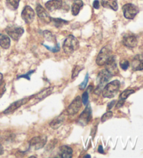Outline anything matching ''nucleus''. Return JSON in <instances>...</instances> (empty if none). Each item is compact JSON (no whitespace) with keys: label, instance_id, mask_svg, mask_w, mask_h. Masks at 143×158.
Here are the masks:
<instances>
[{"label":"nucleus","instance_id":"nucleus-25","mask_svg":"<svg viewBox=\"0 0 143 158\" xmlns=\"http://www.w3.org/2000/svg\"><path fill=\"white\" fill-rule=\"evenodd\" d=\"M52 21L53 22L54 26L57 27H61L63 25H64V24H67L68 23V21L62 20V19H60V18H52L51 22Z\"/></svg>","mask_w":143,"mask_h":158},{"label":"nucleus","instance_id":"nucleus-26","mask_svg":"<svg viewBox=\"0 0 143 158\" xmlns=\"http://www.w3.org/2000/svg\"><path fill=\"white\" fill-rule=\"evenodd\" d=\"M134 92H135V91L133 89H126L124 91H123L122 94H121L120 96H119V99L123 100L125 101V100L127 99L131 94H133Z\"/></svg>","mask_w":143,"mask_h":158},{"label":"nucleus","instance_id":"nucleus-32","mask_svg":"<svg viewBox=\"0 0 143 158\" xmlns=\"http://www.w3.org/2000/svg\"><path fill=\"white\" fill-rule=\"evenodd\" d=\"M89 92L86 91L84 92L83 94H82V102L84 105H87L88 103V99H89Z\"/></svg>","mask_w":143,"mask_h":158},{"label":"nucleus","instance_id":"nucleus-13","mask_svg":"<svg viewBox=\"0 0 143 158\" xmlns=\"http://www.w3.org/2000/svg\"><path fill=\"white\" fill-rule=\"evenodd\" d=\"M32 96H30L29 98H23V99H21V100H17L16 102H13L11 105L9 107H8L6 110L4 111V114H11L13 112H14L15 110H17L18 108H20L21 106H23V105L26 104V103L29 101L30 100V98Z\"/></svg>","mask_w":143,"mask_h":158},{"label":"nucleus","instance_id":"nucleus-8","mask_svg":"<svg viewBox=\"0 0 143 158\" xmlns=\"http://www.w3.org/2000/svg\"><path fill=\"white\" fill-rule=\"evenodd\" d=\"M91 118H92V109L89 105L87 106V107L84 109V110L82 111V113L80 116L78 120V123L82 126H85L89 123Z\"/></svg>","mask_w":143,"mask_h":158},{"label":"nucleus","instance_id":"nucleus-30","mask_svg":"<svg viewBox=\"0 0 143 158\" xmlns=\"http://www.w3.org/2000/svg\"><path fill=\"white\" fill-rule=\"evenodd\" d=\"M88 80H89V74L87 73L86 76H85V78H84V81H82V82L79 85V89L80 90H83V89L86 88L87 84V82H88Z\"/></svg>","mask_w":143,"mask_h":158},{"label":"nucleus","instance_id":"nucleus-9","mask_svg":"<svg viewBox=\"0 0 143 158\" xmlns=\"http://www.w3.org/2000/svg\"><path fill=\"white\" fill-rule=\"evenodd\" d=\"M47 143V137L45 135L38 136L32 138L29 141V146L34 150H39L42 148Z\"/></svg>","mask_w":143,"mask_h":158},{"label":"nucleus","instance_id":"nucleus-14","mask_svg":"<svg viewBox=\"0 0 143 158\" xmlns=\"http://www.w3.org/2000/svg\"><path fill=\"white\" fill-rule=\"evenodd\" d=\"M122 43L126 47L129 48H133L137 46V39L134 34H126L123 37Z\"/></svg>","mask_w":143,"mask_h":158},{"label":"nucleus","instance_id":"nucleus-2","mask_svg":"<svg viewBox=\"0 0 143 158\" xmlns=\"http://www.w3.org/2000/svg\"><path fill=\"white\" fill-rule=\"evenodd\" d=\"M112 77V75L107 71L106 70H101V71L98 73L97 79V88L95 89L94 92L96 94L100 95L101 93L102 92L103 89L108 81H110Z\"/></svg>","mask_w":143,"mask_h":158},{"label":"nucleus","instance_id":"nucleus-7","mask_svg":"<svg viewBox=\"0 0 143 158\" xmlns=\"http://www.w3.org/2000/svg\"><path fill=\"white\" fill-rule=\"evenodd\" d=\"M124 15L126 19L132 20L139 13V9L133 4H126L122 7Z\"/></svg>","mask_w":143,"mask_h":158},{"label":"nucleus","instance_id":"nucleus-18","mask_svg":"<svg viewBox=\"0 0 143 158\" xmlns=\"http://www.w3.org/2000/svg\"><path fill=\"white\" fill-rule=\"evenodd\" d=\"M62 0H49L45 4L46 9L50 12H53L55 10L60 9L62 7Z\"/></svg>","mask_w":143,"mask_h":158},{"label":"nucleus","instance_id":"nucleus-28","mask_svg":"<svg viewBox=\"0 0 143 158\" xmlns=\"http://www.w3.org/2000/svg\"><path fill=\"white\" fill-rule=\"evenodd\" d=\"M83 69V67H80L79 66H76L75 68H74L73 70V73H72V78L74 79L76 78L77 76L78 75V74L80 73V72Z\"/></svg>","mask_w":143,"mask_h":158},{"label":"nucleus","instance_id":"nucleus-23","mask_svg":"<svg viewBox=\"0 0 143 158\" xmlns=\"http://www.w3.org/2000/svg\"><path fill=\"white\" fill-rule=\"evenodd\" d=\"M11 45L10 38L6 34H0V46L3 49H9Z\"/></svg>","mask_w":143,"mask_h":158},{"label":"nucleus","instance_id":"nucleus-39","mask_svg":"<svg viewBox=\"0 0 143 158\" xmlns=\"http://www.w3.org/2000/svg\"><path fill=\"white\" fill-rule=\"evenodd\" d=\"M2 79H3V75L2 74V73H0V82H1Z\"/></svg>","mask_w":143,"mask_h":158},{"label":"nucleus","instance_id":"nucleus-33","mask_svg":"<svg viewBox=\"0 0 143 158\" xmlns=\"http://www.w3.org/2000/svg\"><path fill=\"white\" fill-rule=\"evenodd\" d=\"M34 72H35V70H30V71H29L25 75H22L18 76L17 79L18 80V79H20V78H24V79H27V80H30V75H31L32 73H34Z\"/></svg>","mask_w":143,"mask_h":158},{"label":"nucleus","instance_id":"nucleus-17","mask_svg":"<svg viewBox=\"0 0 143 158\" xmlns=\"http://www.w3.org/2000/svg\"><path fill=\"white\" fill-rule=\"evenodd\" d=\"M131 67L133 70H143V54H137L132 60Z\"/></svg>","mask_w":143,"mask_h":158},{"label":"nucleus","instance_id":"nucleus-19","mask_svg":"<svg viewBox=\"0 0 143 158\" xmlns=\"http://www.w3.org/2000/svg\"><path fill=\"white\" fill-rule=\"evenodd\" d=\"M101 5L106 9H110L117 11L118 10L117 0H101Z\"/></svg>","mask_w":143,"mask_h":158},{"label":"nucleus","instance_id":"nucleus-35","mask_svg":"<svg viewBox=\"0 0 143 158\" xmlns=\"http://www.w3.org/2000/svg\"><path fill=\"white\" fill-rule=\"evenodd\" d=\"M124 100L119 99V101H118V102L117 103V105H116V107L118 109V108H120L121 107H122L123 105H124Z\"/></svg>","mask_w":143,"mask_h":158},{"label":"nucleus","instance_id":"nucleus-15","mask_svg":"<svg viewBox=\"0 0 143 158\" xmlns=\"http://www.w3.org/2000/svg\"><path fill=\"white\" fill-rule=\"evenodd\" d=\"M52 91H53V88H47L46 89L43 90L42 91L38 93L37 95L34 96L32 98V103L31 105H34L37 104V102H39L41 100H43L46 97H48L49 95L51 94Z\"/></svg>","mask_w":143,"mask_h":158},{"label":"nucleus","instance_id":"nucleus-3","mask_svg":"<svg viewBox=\"0 0 143 158\" xmlns=\"http://www.w3.org/2000/svg\"><path fill=\"white\" fill-rule=\"evenodd\" d=\"M120 87V82L119 80H115L109 82L104 86L102 91L103 96L107 98H114L117 92L119 91Z\"/></svg>","mask_w":143,"mask_h":158},{"label":"nucleus","instance_id":"nucleus-10","mask_svg":"<svg viewBox=\"0 0 143 158\" xmlns=\"http://www.w3.org/2000/svg\"><path fill=\"white\" fill-rule=\"evenodd\" d=\"M82 99L80 96H77L73 101L71 103L67 109V113L69 115H74L78 112L82 107Z\"/></svg>","mask_w":143,"mask_h":158},{"label":"nucleus","instance_id":"nucleus-22","mask_svg":"<svg viewBox=\"0 0 143 158\" xmlns=\"http://www.w3.org/2000/svg\"><path fill=\"white\" fill-rule=\"evenodd\" d=\"M84 6V3L82 0H76L72 4V7H71V12H72L73 15H78L80 10Z\"/></svg>","mask_w":143,"mask_h":158},{"label":"nucleus","instance_id":"nucleus-6","mask_svg":"<svg viewBox=\"0 0 143 158\" xmlns=\"http://www.w3.org/2000/svg\"><path fill=\"white\" fill-rule=\"evenodd\" d=\"M6 32L13 40L18 41L24 34V29L18 26H9L6 28Z\"/></svg>","mask_w":143,"mask_h":158},{"label":"nucleus","instance_id":"nucleus-29","mask_svg":"<svg viewBox=\"0 0 143 158\" xmlns=\"http://www.w3.org/2000/svg\"><path fill=\"white\" fill-rule=\"evenodd\" d=\"M5 91H6V83L4 80H2L0 82V98L3 96Z\"/></svg>","mask_w":143,"mask_h":158},{"label":"nucleus","instance_id":"nucleus-16","mask_svg":"<svg viewBox=\"0 0 143 158\" xmlns=\"http://www.w3.org/2000/svg\"><path fill=\"white\" fill-rule=\"evenodd\" d=\"M37 9V13L38 18H39L41 20L47 24L51 23L52 18L50 17V15H49V13L46 11L45 9H44L41 4H37V9Z\"/></svg>","mask_w":143,"mask_h":158},{"label":"nucleus","instance_id":"nucleus-1","mask_svg":"<svg viewBox=\"0 0 143 158\" xmlns=\"http://www.w3.org/2000/svg\"><path fill=\"white\" fill-rule=\"evenodd\" d=\"M43 36L45 40V42L43 43L44 47L53 52H57L60 50V46L59 43L57 42L55 36L50 31H44Z\"/></svg>","mask_w":143,"mask_h":158},{"label":"nucleus","instance_id":"nucleus-31","mask_svg":"<svg viewBox=\"0 0 143 158\" xmlns=\"http://www.w3.org/2000/svg\"><path fill=\"white\" fill-rule=\"evenodd\" d=\"M120 67L121 69L124 70H126L128 69L129 66H130V64H129V62L127 61V60H123V61H120Z\"/></svg>","mask_w":143,"mask_h":158},{"label":"nucleus","instance_id":"nucleus-12","mask_svg":"<svg viewBox=\"0 0 143 158\" xmlns=\"http://www.w3.org/2000/svg\"><path fill=\"white\" fill-rule=\"evenodd\" d=\"M106 70L108 71L112 76L116 75L118 73V69L117 66L116 58L114 55H112L106 64Z\"/></svg>","mask_w":143,"mask_h":158},{"label":"nucleus","instance_id":"nucleus-11","mask_svg":"<svg viewBox=\"0 0 143 158\" xmlns=\"http://www.w3.org/2000/svg\"><path fill=\"white\" fill-rule=\"evenodd\" d=\"M21 17L27 24L32 23L35 17V13L29 6H25L22 11Z\"/></svg>","mask_w":143,"mask_h":158},{"label":"nucleus","instance_id":"nucleus-36","mask_svg":"<svg viewBox=\"0 0 143 158\" xmlns=\"http://www.w3.org/2000/svg\"><path fill=\"white\" fill-rule=\"evenodd\" d=\"M115 103V100H113V101H112L111 102H110L108 105V110H110V109L112 107V106L114 105V104Z\"/></svg>","mask_w":143,"mask_h":158},{"label":"nucleus","instance_id":"nucleus-41","mask_svg":"<svg viewBox=\"0 0 143 158\" xmlns=\"http://www.w3.org/2000/svg\"><path fill=\"white\" fill-rule=\"evenodd\" d=\"M71 1H76V0H71Z\"/></svg>","mask_w":143,"mask_h":158},{"label":"nucleus","instance_id":"nucleus-38","mask_svg":"<svg viewBox=\"0 0 143 158\" xmlns=\"http://www.w3.org/2000/svg\"><path fill=\"white\" fill-rule=\"evenodd\" d=\"M4 153V148L1 144H0V155Z\"/></svg>","mask_w":143,"mask_h":158},{"label":"nucleus","instance_id":"nucleus-24","mask_svg":"<svg viewBox=\"0 0 143 158\" xmlns=\"http://www.w3.org/2000/svg\"><path fill=\"white\" fill-rule=\"evenodd\" d=\"M20 0H6V5L9 9L15 10L18 8Z\"/></svg>","mask_w":143,"mask_h":158},{"label":"nucleus","instance_id":"nucleus-27","mask_svg":"<svg viewBox=\"0 0 143 158\" xmlns=\"http://www.w3.org/2000/svg\"><path fill=\"white\" fill-rule=\"evenodd\" d=\"M112 116H113V114H112V111H107V112L106 114H104L102 116V117H101V122L102 123H104L108 121V120L110 119Z\"/></svg>","mask_w":143,"mask_h":158},{"label":"nucleus","instance_id":"nucleus-40","mask_svg":"<svg viewBox=\"0 0 143 158\" xmlns=\"http://www.w3.org/2000/svg\"><path fill=\"white\" fill-rule=\"evenodd\" d=\"M84 157H91L90 155H86V156H84Z\"/></svg>","mask_w":143,"mask_h":158},{"label":"nucleus","instance_id":"nucleus-34","mask_svg":"<svg viewBox=\"0 0 143 158\" xmlns=\"http://www.w3.org/2000/svg\"><path fill=\"white\" fill-rule=\"evenodd\" d=\"M93 7L95 9H98L100 7V2L98 0H94V2H93Z\"/></svg>","mask_w":143,"mask_h":158},{"label":"nucleus","instance_id":"nucleus-37","mask_svg":"<svg viewBox=\"0 0 143 158\" xmlns=\"http://www.w3.org/2000/svg\"><path fill=\"white\" fill-rule=\"evenodd\" d=\"M98 151L100 153H102V154L104 153V151H103V146H98Z\"/></svg>","mask_w":143,"mask_h":158},{"label":"nucleus","instance_id":"nucleus-4","mask_svg":"<svg viewBox=\"0 0 143 158\" xmlns=\"http://www.w3.org/2000/svg\"><path fill=\"white\" fill-rule=\"evenodd\" d=\"M79 48V41L73 35H69L63 44V50L67 54H71Z\"/></svg>","mask_w":143,"mask_h":158},{"label":"nucleus","instance_id":"nucleus-5","mask_svg":"<svg viewBox=\"0 0 143 158\" xmlns=\"http://www.w3.org/2000/svg\"><path fill=\"white\" fill-rule=\"evenodd\" d=\"M112 56V50L110 47H104L100 51L99 54H98L97 57V60H96V62H97V64L98 66H102L106 65L107 61H108L109 59Z\"/></svg>","mask_w":143,"mask_h":158},{"label":"nucleus","instance_id":"nucleus-21","mask_svg":"<svg viewBox=\"0 0 143 158\" xmlns=\"http://www.w3.org/2000/svg\"><path fill=\"white\" fill-rule=\"evenodd\" d=\"M64 119H65V116H64V114H62L61 115L56 117L55 118L53 119V121H51V123H50V127L53 129L59 128V127L62 125L63 123H64Z\"/></svg>","mask_w":143,"mask_h":158},{"label":"nucleus","instance_id":"nucleus-20","mask_svg":"<svg viewBox=\"0 0 143 158\" xmlns=\"http://www.w3.org/2000/svg\"><path fill=\"white\" fill-rule=\"evenodd\" d=\"M73 155V150L68 146H62L59 148V156L62 158H71Z\"/></svg>","mask_w":143,"mask_h":158}]
</instances>
